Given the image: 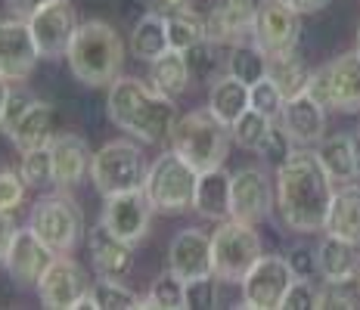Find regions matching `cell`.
Segmentation results:
<instances>
[{
  "instance_id": "d4e9b609",
  "label": "cell",
  "mask_w": 360,
  "mask_h": 310,
  "mask_svg": "<svg viewBox=\"0 0 360 310\" xmlns=\"http://www.w3.org/2000/svg\"><path fill=\"white\" fill-rule=\"evenodd\" d=\"M6 137L13 140V146L19 153L34 146H47L53 140V105L44 100H32V105L16 118V124L6 131Z\"/></svg>"
},
{
  "instance_id": "7bdbcfd3",
  "label": "cell",
  "mask_w": 360,
  "mask_h": 310,
  "mask_svg": "<svg viewBox=\"0 0 360 310\" xmlns=\"http://www.w3.org/2000/svg\"><path fill=\"white\" fill-rule=\"evenodd\" d=\"M317 307V289L311 285V279H295L289 285L286 298H283V310H304Z\"/></svg>"
},
{
  "instance_id": "5b68a950",
  "label": "cell",
  "mask_w": 360,
  "mask_h": 310,
  "mask_svg": "<svg viewBox=\"0 0 360 310\" xmlns=\"http://www.w3.org/2000/svg\"><path fill=\"white\" fill-rule=\"evenodd\" d=\"M196 180L199 171L190 162H184L174 149H168L149 164L143 193L162 214H184L193 208V199H196Z\"/></svg>"
},
{
  "instance_id": "d6986e66",
  "label": "cell",
  "mask_w": 360,
  "mask_h": 310,
  "mask_svg": "<svg viewBox=\"0 0 360 310\" xmlns=\"http://www.w3.org/2000/svg\"><path fill=\"white\" fill-rule=\"evenodd\" d=\"M280 124L295 146H317L326 134V105L317 103L311 93H298L283 103Z\"/></svg>"
},
{
  "instance_id": "f546056e",
  "label": "cell",
  "mask_w": 360,
  "mask_h": 310,
  "mask_svg": "<svg viewBox=\"0 0 360 310\" xmlns=\"http://www.w3.org/2000/svg\"><path fill=\"white\" fill-rule=\"evenodd\" d=\"M267 78L276 84L283 100H292V96H298V93H307L311 69L304 65V59L298 56V53H283V56L267 59Z\"/></svg>"
},
{
  "instance_id": "4dcf8cb0",
  "label": "cell",
  "mask_w": 360,
  "mask_h": 310,
  "mask_svg": "<svg viewBox=\"0 0 360 310\" xmlns=\"http://www.w3.org/2000/svg\"><path fill=\"white\" fill-rule=\"evenodd\" d=\"M165 50H171L168 44V25H165V16L149 10L143 19L134 25L131 32V53L143 63H153L155 56H162Z\"/></svg>"
},
{
  "instance_id": "cb8c5ba5",
  "label": "cell",
  "mask_w": 360,
  "mask_h": 310,
  "mask_svg": "<svg viewBox=\"0 0 360 310\" xmlns=\"http://www.w3.org/2000/svg\"><path fill=\"white\" fill-rule=\"evenodd\" d=\"M230 183H233V174L227 168H212L202 171L196 180V199H193V211H199L208 221H227L230 217Z\"/></svg>"
},
{
  "instance_id": "2e32d148",
  "label": "cell",
  "mask_w": 360,
  "mask_h": 310,
  "mask_svg": "<svg viewBox=\"0 0 360 310\" xmlns=\"http://www.w3.org/2000/svg\"><path fill=\"white\" fill-rule=\"evenodd\" d=\"M37 44L28 19H0V75L6 81H25L34 72Z\"/></svg>"
},
{
  "instance_id": "d6a6232c",
  "label": "cell",
  "mask_w": 360,
  "mask_h": 310,
  "mask_svg": "<svg viewBox=\"0 0 360 310\" xmlns=\"http://www.w3.org/2000/svg\"><path fill=\"white\" fill-rule=\"evenodd\" d=\"M165 25H168V44L171 50H193L199 47L202 41H208V32H205V19L199 16L196 10H180V13H171V16H165Z\"/></svg>"
},
{
  "instance_id": "1f68e13d",
  "label": "cell",
  "mask_w": 360,
  "mask_h": 310,
  "mask_svg": "<svg viewBox=\"0 0 360 310\" xmlns=\"http://www.w3.org/2000/svg\"><path fill=\"white\" fill-rule=\"evenodd\" d=\"M267 53L255 41H239L233 47H227V75H233L243 84H255V81L267 78Z\"/></svg>"
},
{
  "instance_id": "5bb4252c",
  "label": "cell",
  "mask_w": 360,
  "mask_h": 310,
  "mask_svg": "<svg viewBox=\"0 0 360 310\" xmlns=\"http://www.w3.org/2000/svg\"><path fill=\"white\" fill-rule=\"evenodd\" d=\"M37 298L47 310H78L81 298L90 292L87 273L78 261L56 254L50 261V267L44 270V276L37 279Z\"/></svg>"
},
{
  "instance_id": "8d00e7d4",
  "label": "cell",
  "mask_w": 360,
  "mask_h": 310,
  "mask_svg": "<svg viewBox=\"0 0 360 310\" xmlns=\"http://www.w3.org/2000/svg\"><path fill=\"white\" fill-rule=\"evenodd\" d=\"M19 174L28 186H44L53 183V158H50V143L47 146H34L22 153L19 162Z\"/></svg>"
},
{
  "instance_id": "ab89813d",
  "label": "cell",
  "mask_w": 360,
  "mask_h": 310,
  "mask_svg": "<svg viewBox=\"0 0 360 310\" xmlns=\"http://www.w3.org/2000/svg\"><path fill=\"white\" fill-rule=\"evenodd\" d=\"M258 153L264 155L267 162L283 164L292 153H295V143H292V137H289L286 131H283V124H276V121H274V127H270V134L264 137V143H261Z\"/></svg>"
},
{
  "instance_id": "4316f807",
  "label": "cell",
  "mask_w": 360,
  "mask_h": 310,
  "mask_svg": "<svg viewBox=\"0 0 360 310\" xmlns=\"http://www.w3.org/2000/svg\"><path fill=\"white\" fill-rule=\"evenodd\" d=\"M249 109V84L236 81L233 75H221V78L212 81V90H208V112L224 121V124H233V121Z\"/></svg>"
},
{
  "instance_id": "60d3db41",
  "label": "cell",
  "mask_w": 360,
  "mask_h": 310,
  "mask_svg": "<svg viewBox=\"0 0 360 310\" xmlns=\"http://www.w3.org/2000/svg\"><path fill=\"white\" fill-rule=\"evenodd\" d=\"M286 264L292 270L295 279H314L320 276V267H317V248H304V245H295L292 252L286 254Z\"/></svg>"
},
{
  "instance_id": "30bf717a",
  "label": "cell",
  "mask_w": 360,
  "mask_h": 310,
  "mask_svg": "<svg viewBox=\"0 0 360 310\" xmlns=\"http://www.w3.org/2000/svg\"><path fill=\"white\" fill-rule=\"evenodd\" d=\"M252 41L267 56L295 53L298 41H302V13L295 6H289L286 0H261L255 6Z\"/></svg>"
},
{
  "instance_id": "7a4b0ae2",
  "label": "cell",
  "mask_w": 360,
  "mask_h": 310,
  "mask_svg": "<svg viewBox=\"0 0 360 310\" xmlns=\"http://www.w3.org/2000/svg\"><path fill=\"white\" fill-rule=\"evenodd\" d=\"M106 112L118 131L131 134L140 143H171L180 118L171 96L134 75H118L109 84Z\"/></svg>"
},
{
  "instance_id": "6da1fadb",
  "label": "cell",
  "mask_w": 360,
  "mask_h": 310,
  "mask_svg": "<svg viewBox=\"0 0 360 310\" xmlns=\"http://www.w3.org/2000/svg\"><path fill=\"white\" fill-rule=\"evenodd\" d=\"M333 193V177L311 149L298 146L286 162L276 164V211L292 233L311 236L323 230Z\"/></svg>"
},
{
  "instance_id": "83f0119b",
  "label": "cell",
  "mask_w": 360,
  "mask_h": 310,
  "mask_svg": "<svg viewBox=\"0 0 360 310\" xmlns=\"http://www.w3.org/2000/svg\"><path fill=\"white\" fill-rule=\"evenodd\" d=\"M317 158L333 177V183H351L357 180V158H354V137L333 134L317 143Z\"/></svg>"
},
{
  "instance_id": "7402d4cb",
  "label": "cell",
  "mask_w": 360,
  "mask_h": 310,
  "mask_svg": "<svg viewBox=\"0 0 360 310\" xmlns=\"http://www.w3.org/2000/svg\"><path fill=\"white\" fill-rule=\"evenodd\" d=\"M317 267L320 279L329 285H351L357 283L360 273V242L342 239V236H326L317 245Z\"/></svg>"
},
{
  "instance_id": "7dc6e473",
  "label": "cell",
  "mask_w": 360,
  "mask_h": 310,
  "mask_svg": "<svg viewBox=\"0 0 360 310\" xmlns=\"http://www.w3.org/2000/svg\"><path fill=\"white\" fill-rule=\"evenodd\" d=\"M44 4H50V0H6V6H10L19 19H28L34 10H41Z\"/></svg>"
},
{
  "instance_id": "b9f144b4",
  "label": "cell",
  "mask_w": 360,
  "mask_h": 310,
  "mask_svg": "<svg viewBox=\"0 0 360 310\" xmlns=\"http://www.w3.org/2000/svg\"><path fill=\"white\" fill-rule=\"evenodd\" d=\"M217 304V276L186 283V307H214Z\"/></svg>"
},
{
  "instance_id": "681fc988",
  "label": "cell",
  "mask_w": 360,
  "mask_h": 310,
  "mask_svg": "<svg viewBox=\"0 0 360 310\" xmlns=\"http://www.w3.org/2000/svg\"><path fill=\"white\" fill-rule=\"evenodd\" d=\"M286 4H289V6H295V10L304 16V13H317V10H323L329 0H286Z\"/></svg>"
},
{
  "instance_id": "ee69618b",
  "label": "cell",
  "mask_w": 360,
  "mask_h": 310,
  "mask_svg": "<svg viewBox=\"0 0 360 310\" xmlns=\"http://www.w3.org/2000/svg\"><path fill=\"white\" fill-rule=\"evenodd\" d=\"M34 96L25 93V90H10V100H6V109H4V121H0V131H10L13 124H16V118L22 115V112L32 105Z\"/></svg>"
},
{
  "instance_id": "52a82bcc",
  "label": "cell",
  "mask_w": 360,
  "mask_h": 310,
  "mask_svg": "<svg viewBox=\"0 0 360 310\" xmlns=\"http://www.w3.org/2000/svg\"><path fill=\"white\" fill-rule=\"evenodd\" d=\"M28 230L56 254H69L84 236V214L65 193L41 195L28 214Z\"/></svg>"
},
{
  "instance_id": "f35d334b",
  "label": "cell",
  "mask_w": 360,
  "mask_h": 310,
  "mask_svg": "<svg viewBox=\"0 0 360 310\" xmlns=\"http://www.w3.org/2000/svg\"><path fill=\"white\" fill-rule=\"evenodd\" d=\"M25 193H28V183L22 180V174L4 164V168H0V208L16 211L22 202H25Z\"/></svg>"
},
{
  "instance_id": "e575fe53",
  "label": "cell",
  "mask_w": 360,
  "mask_h": 310,
  "mask_svg": "<svg viewBox=\"0 0 360 310\" xmlns=\"http://www.w3.org/2000/svg\"><path fill=\"white\" fill-rule=\"evenodd\" d=\"M90 301H94V310H131V307H140L143 298L127 289L122 279L100 276L90 285Z\"/></svg>"
},
{
  "instance_id": "c3c4849f",
  "label": "cell",
  "mask_w": 360,
  "mask_h": 310,
  "mask_svg": "<svg viewBox=\"0 0 360 310\" xmlns=\"http://www.w3.org/2000/svg\"><path fill=\"white\" fill-rule=\"evenodd\" d=\"M180 10H190V0H153V13H159V16H171Z\"/></svg>"
},
{
  "instance_id": "74e56055",
  "label": "cell",
  "mask_w": 360,
  "mask_h": 310,
  "mask_svg": "<svg viewBox=\"0 0 360 310\" xmlns=\"http://www.w3.org/2000/svg\"><path fill=\"white\" fill-rule=\"evenodd\" d=\"M283 93L276 90V84L270 78H261V81H255V84L249 87V105L252 109H258V112H264L267 118H280V112H283Z\"/></svg>"
},
{
  "instance_id": "44dd1931",
  "label": "cell",
  "mask_w": 360,
  "mask_h": 310,
  "mask_svg": "<svg viewBox=\"0 0 360 310\" xmlns=\"http://www.w3.org/2000/svg\"><path fill=\"white\" fill-rule=\"evenodd\" d=\"M87 248H90V261L94 270L100 276H112V279H124L134 267V245L124 242L122 236L109 230L106 224H96L87 233Z\"/></svg>"
},
{
  "instance_id": "8992f818",
  "label": "cell",
  "mask_w": 360,
  "mask_h": 310,
  "mask_svg": "<svg viewBox=\"0 0 360 310\" xmlns=\"http://www.w3.org/2000/svg\"><path fill=\"white\" fill-rule=\"evenodd\" d=\"M146 158L143 149L131 140H112L100 153H94L90 162V180H94L96 193L103 199L115 193H127V190H140L146 180Z\"/></svg>"
},
{
  "instance_id": "484cf974",
  "label": "cell",
  "mask_w": 360,
  "mask_h": 310,
  "mask_svg": "<svg viewBox=\"0 0 360 310\" xmlns=\"http://www.w3.org/2000/svg\"><path fill=\"white\" fill-rule=\"evenodd\" d=\"M323 230L329 236L360 242V186L357 183H342L339 190L333 193Z\"/></svg>"
},
{
  "instance_id": "db71d44e",
  "label": "cell",
  "mask_w": 360,
  "mask_h": 310,
  "mask_svg": "<svg viewBox=\"0 0 360 310\" xmlns=\"http://www.w3.org/2000/svg\"><path fill=\"white\" fill-rule=\"evenodd\" d=\"M357 292H360V273H357Z\"/></svg>"
},
{
  "instance_id": "f5cc1de1",
  "label": "cell",
  "mask_w": 360,
  "mask_h": 310,
  "mask_svg": "<svg viewBox=\"0 0 360 310\" xmlns=\"http://www.w3.org/2000/svg\"><path fill=\"white\" fill-rule=\"evenodd\" d=\"M357 53H360V28H357V47H354Z\"/></svg>"
},
{
  "instance_id": "277c9868",
  "label": "cell",
  "mask_w": 360,
  "mask_h": 310,
  "mask_svg": "<svg viewBox=\"0 0 360 310\" xmlns=\"http://www.w3.org/2000/svg\"><path fill=\"white\" fill-rule=\"evenodd\" d=\"M230 143H233L230 127L224 121H217L208 109L186 112L184 118H177V127L171 134V149L184 162H190L199 174L221 168L227 162Z\"/></svg>"
},
{
  "instance_id": "ba28073f",
  "label": "cell",
  "mask_w": 360,
  "mask_h": 310,
  "mask_svg": "<svg viewBox=\"0 0 360 310\" xmlns=\"http://www.w3.org/2000/svg\"><path fill=\"white\" fill-rule=\"evenodd\" d=\"M261 258V236L252 224L243 221H221L212 233V270L221 283H243L252 264Z\"/></svg>"
},
{
  "instance_id": "4fadbf2b",
  "label": "cell",
  "mask_w": 360,
  "mask_h": 310,
  "mask_svg": "<svg viewBox=\"0 0 360 310\" xmlns=\"http://www.w3.org/2000/svg\"><path fill=\"white\" fill-rule=\"evenodd\" d=\"M28 28L34 34L41 59H65V50L78 28V13L69 0H50L28 16Z\"/></svg>"
},
{
  "instance_id": "8fae6325",
  "label": "cell",
  "mask_w": 360,
  "mask_h": 310,
  "mask_svg": "<svg viewBox=\"0 0 360 310\" xmlns=\"http://www.w3.org/2000/svg\"><path fill=\"white\" fill-rule=\"evenodd\" d=\"M295 283L286 258L280 254H261L252 264V270L243 276V307L252 310H276L283 307L289 285Z\"/></svg>"
},
{
  "instance_id": "7c38bea8",
  "label": "cell",
  "mask_w": 360,
  "mask_h": 310,
  "mask_svg": "<svg viewBox=\"0 0 360 310\" xmlns=\"http://www.w3.org/2000/svg\"><path fill=\"white\" fill-rule=\"evenodd\" d=\"M276 205V190L264 168H239L230 183V217L258 226Z\"/></svg>"
},
{
  "instance_id": "ffe728a7",
  "label": "cell",
  "mask_w": 360,
  "mask_h": 310,
  "mask_svg": "<svg viewBox=\"0 0 360 310\" xmlns=\"http://www.w3.org/2000/svg\"><path fill=\"white\" fill-rule=\"evenodd\" d=\"M252 25H255L252 0H214L205 16L208 41L221 44V47H233V44L252 37Z\"/></svg>"
},
{
  "instance_id": "9a60e30c",
  "label": "cell",
  "mask_w": 360,
  "mask_h": 310,
  "mask_svg": "<svg viewBox=\"0 0 360 310\" xmlns=\"http://www.w3.org/2000/svg\"><path fill=\"white\" fill-rule=\"evenodd\" d=\"M153 202L149 195L140 190H127V193H115L106 199L103 205V214L100 221L109 226L115 236H122L124 242L131 245H140L146 236H149V226H153Z\"/></svg>"
},
{
  "instance_id": "603a6c76",
  "label": "cell",
  "mask_w": 360,
  "mask_h": 310,
  "mask_svg": "<svg viewBox=\"0 0 360 310\" xmlns=\"http://www.w3.org/2000/svg\"><path fill=\"white\" fill-rule=\"evenodd\" d=\"M50 158H53V186L72 190L90 171L94 153H90L87 140L78 137V134H56L50 140Z\"/></svg>"
},
{
  "instance_id": "f6af8a7d",
  "label": "cell",
  "mask_w": 360,
  "mask_h": 310,
  "mask_svg": "<svg viewBox=\"0 0 360 310\" xmlns=\"http://www.w3.org/2000/svg\"><path fill=\"white\" fill-rule=\"evenodd\" d=\"M317 307H357V298L345 292V285H329L317 289Z\"/></svg>"
},
{
  "instance_id": "bcb514c9",
  "label": "cell",
  "mask_w": 360,
  "mask_h": 310,
  "mask_svg": "<svg viewBox=\"0 0 360 310\" xmlns=\"http://www.w3.org/2000/svg\"><path fill=\"white\" fill-rule=\"evenodd\" d=\"M13 236H16V221H13V211L0 208V264H4L6 252H10Z\"/></svg>"
},
{
  "instance_id": "836d02e7",
  "label": "cell",
  "mask_w": 360,
  "mask_h": 310,
  "mask_svg": "<svg viewBox=\"0 0 360 310\" xmlns=\"http://www.w3.org/2000/svg\"><path fill=\"white\" fill-rule=\"evenodd\" d=\"M276 118H267L264 112L258 109H245L243 115H239L233 124H230V137H233V143L239 149H249V153H258L261 143H264V137L270 134V127H274Z\"/></svg>"
},
{
  "instance_id": "ac0fdd59",
  "label": "cell",
  "mask_w": 360,
  "mask_h": 310,
  "mask_svg": "<svg viewBox=\"0 0 360 310\" xmlns=\"http://www.w3.org/2000/svg\"><path fill=\"white\" fill-rule=\"evenodd\" d=\"M53 258H56V252L44 245L32 230H16L10 252L4 258V267H6V273L16 279V285L32 289V285H37V279L44 276V270L50 267Z\"/></svg>"
},
{
  "instance_id": "3957f363",
  "label": "cell",
  "mask_w": 360,
  "mask_h": 310,
  "mask_svg": "<svg viewBox=\"0 0 360 310\" xmlns=\"http://www.w3.org/2000/svg\"><path fill=\"white\" fill-rule=\"evenodd\" d=\"M72 75L87 87H109L122 75L124 65V41L109 22L87 19L78 22L72 44L65 50Z\"/></svg>"
},
{
  "instance_id": "e0dca14e",
  "label": "cell",
  "mask_w": 360,
  "mask_h": 310,
  "mask_svg": "<svg viewBox=\"0 0 360 310\" xmlns=\"http://www.w3.org/2000/svg\"><path fill=\"white\" fill-rule=\"evenodd\" d=\"M168 270L177 279H184V283L214 276V270H212V236L196 230V226L180 230L168 245Z\"/></svg>"
},
{
  "instance_id": "f907efd6",
  "label": "cell",
  "mask_w": 360,
  "mask_h": 310,
  "mask_svg": "<svg viewBox=\"0 0 360 310\" xmlns=\"http://www.w3.org/2000/svg\"><path fill=\"white\" fill-rule=\"evenodd\" d=\"M10 81L4 78V75H0V121H4V109H6V100H10Z\"/></svg>"
},
{
  "instance_id": "f1b7e54d",
  "label": "cell",
  "mask_w": 360,
  "mask_h": 310,
  "mask_svg": "<svg viewBox=\"0 0 360 310\" xmlns=\"http://www.w3.org/2000/svg\"><path fill=\"white\" fill-rule=\"evenodd\" d=\"M190 78H193L190 59L180 50H165L162 56H155L153 63H149V81H153V87L162 90L171 100L190 87Z\"/></svg>"
},
{
  "instance_id": "9c48e42d",
  "label": "cell",
  "mask_w": 360,
  "mask_h": 310,
  "mask_svg": "<svg viewBox=\"0 0 360 310\" xmlns=\"http://www.w3.org/2000/svg\"><path fill=\"white\" fill-rule=\"evenodd\" d=\"M307 93L326 109L335 112H360V53H342L333 63L311 72Z\"/></svg>"
},
{
  "instance_id": "d590c367",
  "label": "cell",
  "mask_w": 360,
  "mask_h": 310,
  "mask_svg": "<svg viewBox=\"0 0 360 310\" xmlns=\"http://www.w3.org/2000/svg\"><path fill=\"white\" fill-rule=\"evenodd\" d=\"M140 307H159V310H184L186 307V283L184 279H177L174 273H162L159 279L153 283V289L143 301H140Z\"/></svg>"
},
{
  "instance_id": "816d5d0a",
  "label": "cell",
  "mask_w": 360,
  "mask_h": 310,
  "mask_svg": "<svg viewBox=\"0 0 360 310\" xmlns=\"http://www.w3.org/2000/svg\"><path fill=\"white\" fill-rule=\"evenodd\" d=\"M354 158H357V177H360V134L354 137Z\"/></svg>"
}]
</instances>
